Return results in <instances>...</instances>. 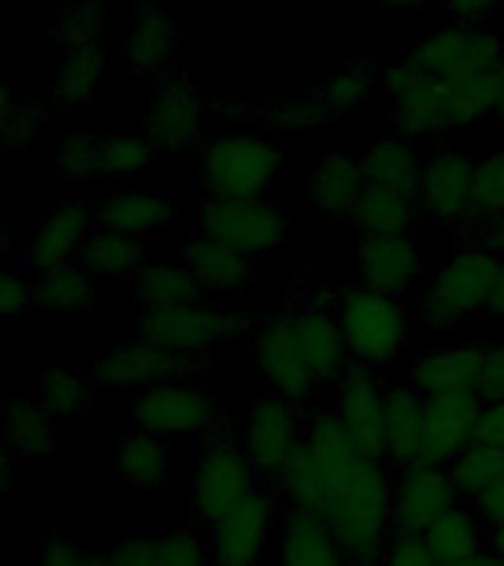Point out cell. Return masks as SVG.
<instances>
[{
    "label": "cell",
    "instance_id": "cell-63",
    "mask_svg": "<svg viewBox=\"0 0 504 566\" xmlns=\"http://www.w3.org/2000/svg\"><path fill=\"white\" fill-rule=\"evenodd\" d=\"M12 463H15V454H3V460H0V467H3V490H9V486H12V475H15V467H12Z\"/></svg>",
    "mask_w": 504,
    "mask_h": 566
},
{
    "label": "cell",
    "instance_id": "cell-19",
    "mask_svg": "<svg viewBox=\"0 0 504 566\" xmlns=\"http://www.w3.org/2000/svg\"><path fill=\"white\" fill-rule=\"evenodd\" d=\"M274 522V499L254 493L224 520L210 525L216 566H260Z\"/></svg>",
    "mask_w": 504,
    "mask_h": 566
},
{
    "label": "cell",
    "instance_id": "cell-56",
    "mask_svg": "<svg viewBox=\"0 0 504 566\" xmlns=\"http://www.w3.org/2000/svg\"><path fill=\"white\" fill-rule=\"evenodd\" d=\"M502 7V0H445V9L458 24H481Z\"/></svg>",
    "mask_w": 504,
    "mask_h": 566
},
{
    "label": "cell",
    "instance_id": "cell-10",
    "mask_svg": "<svg viewBox=\"0 0 504 566\" xmlns=\"http://www.w3.org/2000/svg\"><path fill=\"white\" fill-rule=\"evenodd\" d=\"M304 428L295 401L290 398H256L245 416V449L248 460L254 463L256 472L277 478L298 451L304 440Z\"/></svg>",
    "mask_w": 504,
    "mask_h": 566
},
{
    "label": "cell",
    "instance_id": "cell-12",
    "mask_svg": "<svg viewBox=\"0 0 504 566\" xmlns=\"http://www.w3.org/2000/svg\"><path fill=\"white\" fill-rule=\"evenodd\" d=\"M133 419L159 437L207 431L216 422V401L195 384L162 380L133 398Z\"/></svg>",
    "mask_w": 504,
    "mask_h": 566
},
{
    "label": "cell",
    "instance_id": "cell-48",
    "mask_svg": "<svg viewBox=\"0 0 504 566\" xmlns=\"http://www.w3.org/2000/svg\"><path fill=\"white\" fill-rule=\"evenodd\" d=\"M44 122V113L33 101L15 95V92H7L3 95V109H0V127H3V139H7L9 150L24 148L33 142V136L39 133Z\"/></svg>",
    "mask_w": 504,
    "mask_h": 566
},
{
    "label": "cell",
    "instance_id": "cell-39",
    "mask_svg": "<svg viewBox=\"0 0 504 566\" xmlns=\"http://www.w3.org/2000/svg\"><path fill=\"white\" fill-rule=\"evenodd\" d=\"M133 290L145 307H177V304H192L201 295V283L195 281V274L186 265L154 263L133 277Z\"/></svg>",
    "mask_w": 504,
    "mask_h": 566
},
{
    "label": "cell",
    "instance_id": "cell-34",
    "mask_svg": "<svg viewBox=\"0 0 504 566\" xmlns=\"http://www.w3.org/2000/svg\"><path fill=\"white\" fill-rule=\"evenodd\" d=\"M177 51L175 21L159 3H145L133 21L130 39H127V60L133 69L157 71L166 69Z\"/></svg>",
    "mask_w": 504,
    "mask_h": 566
},
{
    "label": "cell",
    "instance_id": "cell-35",
    "mask_svg": "<svg viewBox=\"0 0 504 566\" xmlns=\"http://www.w3.org/2000/svg\"><path fill=\"white\" fill-rule=\"evenodd\" d=\"M118 472L136 490H157L168 481L171 454L159 433L136 428L118 446Z\"/></svg>",
    "mask_w": 504,
    "mask_h": 566
},
{
    "label": "cell",
    "instance_id": "cell-38",
    "mask_svg": "<svg viewBox=\"0 0 504 566\" xmlns=\"http://www.w3.org/2000/svg\"><path fill=\"white\" fill-rule=\"evenodd\" d=\"M95 298V281L80 263H65L39 272L33 283V304L51 313H74Z\"/></svg>",
    "mask_w": 504,
    "mask_h": 566
},
{
    "label": "cell",
    "instance_id": "cell-43",
    "mask_svg": "<svg viewBox=\"0 0 504 566\" xmlns=\"http://www.w3.org/2000/svg\"><path fill=\"white\" fill-rule=\"evenodd\" d=\"M106 24H109L106 0H74L60 12L56 42L65 51H71V48H97Z\"/></svg>",
    "mask_w": 504,
    "mask_h": 566
},
{
    "label": "cell",
    "instance_id": "cell-1",
    "mask_svg": "<svg viewBox=\"0 0 504 566\" xmlns=\"http://www.w3.org/2000/svg\"><path fill=\"white\" fill-rule=\"evenodd\" d=\"M292 511L316 513L351 566H380L392 531V478L384 460L357 449L336 410L309 416L304 440L281 475Z\"/></svg>",
    "mask_w": 504,
    "mask_h": 566
},
{
    "label": "cell",
    "instance_id": "cell-7",
    "mask_svg": "<svg viewBox=\"0 0 504 566\" xmlns=\"http://www.w3.org/2000/svg\"><path fill=\"white\" fill-rule=\"evenodd\" d=\"M256 493V469L245 449L233 442H210L195 463L192 504L207 525H216L230 511Z\"/></svg>",
    "mask_w": 504,
    "mask_h": 566
},
{
    "label": "cell",
    "instance_id": "cell-36",
    "mask_svg": "<svg viewBox=\"0 0 504 566\" xmlns=\"http://www.w3.org/2000/svg\"><path fill=\"white\" fill-rule=\"evenodd\" d=\"M422 539L437 564H458L463 557H472L475 552H481V543H484L481 516H477V511L454 504L433 522L431 528L424 531Z\"/></svg>",
    "mask_w": 504,
    "mask_h": 566
},
{
    "label": "cell",
    "instance_id": "cell-4",
    "mask_svg": "<svg viewBox=\"0 0 504 566\" xmlns=\"http://www.w3.org/2000/svg\"><path fill=\"white\" fill-rule=\"evenodd\" d=\"M201 237L219 239L245 256H265L290 233V216L269 198H203L195 212Z\"/></svg>",
    "mask_w": 504,
    "mask_h": 566
},
{
    "label": "cell",
    "instance_id": "cell-51",
    "mask_svg": "<svg viewBox=\"0 0 504 566\" xmlns=\"http://www.w3.org/2000/svg\"><path fill=\"white\" fill-rule=\"evenodd\" d=\"M113 566H157V534H130L109 552Z\"/></svg>",
    "mask_w": 504,
    "mask_h": 566
},
{
    "label": "cell",
    "instance_id": "cell-16",
    "mask_svg": "<svg viewBox=\"0 0 504 566\" xmlns=\"http://www.w3.org/2000/svg\"><path fill=\"white\" fill-rule=\"evenodd\" d=\"M481 405L484 401L475 392L424 398V442L419 463L449 469L475 442Z\"/></svg>",
    "mask_w": 504,
    "mask_h": 566
},
{
    "label": "cell",
    "instance_id": "cell-24",
    "mask_svg": "<svg viewBox=\"0 0 504 566\" xmlns=\"http://www.w3.org/2000/svg\"><path fill=\"white\" fill-rule=\"evenodd\" d=\"M177 219L175 201L162 192L150 189H130L115 192L95 207L97 228L118 230L127 237H148L154 230L166 228Z\"/></svg>",
    "mask_w": 504,
    "mask_h": 566
},
{
    "label": "cell",
    "instance_id": "cell-33",
    "mask_svg": "<svg viewBox=\"0 0 504 566\" xmlns=\"http://www.w3.org/2000/svg\"><path fill=\"white\" fill-rule=\"evenodd\" d=\"M145 260H148V248L141 245L139 237L106 228H95L77 256V263L88 274H101V277H136L145 269Z\"/></svg>",
    "mask_w": 504,
    "mask_h": 566
},
{
    "label": "cell",
    "instance_id": "cell-45",
    "mask_svg": "<svg viewBox=\"0 0 504 566\" xmlns=\"http://www.w3.org/2000/svg\"><path fill=\"white\" fill-rule=\"evenodd\" d=\"M504 216V150L475 157L472 175V219L490 221Z\"/></svg>",
    "mask_w": 504,
    "mask_h": 566
},
{
    "label": "cell",
    "instance_id": "cell-59",
    "mask_svg": "<svg viewBox=\"0 0 504 566\" xmlns=\"http://www.w3.org/2000/svg\"><path fill=\"white\" fill-rule=\"evenodd\" d=\"M486 310H490L493 316L504 318V256H498V269H495L493 292H490V304H486Z\"/></svg>",
    "mask_w": 504,
    "mask_h": 566
},
{
    "label": "cell",
    "instance_id": "cell-54",
    "mask_svg": "<svg viewBox=\"0 0 504 566\" xmlns=\"http://www.w3.org/2000/svg\"><path fill=\"white\" fill-rule=\"evenodd\" d=\"M475 442L486 449L504 451V398L502 401H484L475 422Z\"/></svg>",
    "mask_w": 504,
    "mask_h": 566
},
{
    "label": "cell",
    "instance_id": "cell-14",
    "mask_svg": "<svg viewBox=\"0 0 504 566\" xmlns=\"http://www.w3.org/2000/svg\"><path fill=\"white\" fill-rule=\"evenodd\" d=\"M336 416L363 454L375 460L387 458V392L369 366H348L339 378Z\"/></svg>",
    "mask_w": 504,
    "mask_h": 566
},
{
    "label": "cell",
    "instance_id": "cell-17",
    "mask_svg": "<svg viewBox=\"0 0 504 566\" xmlns=\"http://www.w3.org/2000/svg\"><path fill=\"white\" fill-rule=\"evenodd\" d=\"M203 133V104L183 74L168 71L159 80L154 106L148 115V139L159 150L186 154L198 145Z\"/></svg>",
    "mask_w": 504,
    "mask_h": 566
},
{
    "label": "cell",
    "instance_id": "cell-60",
    "mask_svg": "<svg viewBox=\"0 0 504 566\" xmlns=\"http://www.w3.org/2000/svg\"><path fill=\"white\" fill-rule=\"evenodd\" d=\"M445 566H504V560L495 552H490V548H481V552H475L472 557H463V560H458V564H445Z\"/></svg>",
    "mask_w": 504,
    "mask_h": 566
},
{
    "label": "cell",
    "instance_id": "cell-9",
    "mask_svg": "<svg viewBox=\"0 0 504 566\" xmlns=\"http://www.w3.org/2000/svg\"><path fill=\"white\" fill-rule=\"evenodd\" d=\"M410 60L437 80L475 74L502 65L504 44L498 33L484 24H451L433 30L416 44Z\"/></svg>",
    "mask_w": 504,
    "mask_h": 566
},
{
    "label": "cell",
    "instance_id": "cell-42",
    "mask_svg": "<svg viewBox=\"0 0 504 566\" xmlns=\"http://www.w3.org/2000/svg\"><path fill=\"white\" fill-rule=\"evenodd\" d=\"M449 475L458 486L460 495H466L475 502L477 495L486 493L490 486L498 484L504 478V451L486 449L472 442L463 454L449 467Z\"/></svg>",
    "mask_w": 504,
    "mask_h": 566
},
{
    "label": "cell",
    "instance_id": "cell-29",
    "mask_svg": "<svg viewBox=\"0 0 504 566\" xmlns=\"http://www.w3.org/2000/svg\"><path fill=\"white\" fill-rule=\"evenodd\" d=\"M360 168L366 184L387 186V189L416 198L419 184H422L424 159L419 157V150L410 139L389 136V139H380L366 148V154L360 157Z\"/></svg>",
    "mask_w": 504,
    "mask_h": 566
},
{
    "label": "cell",
    "instance_id": "cell-11",
    "mask_svg": "<svg viewBox=\"0 0 504 566\" xmlns=\"http://www.w3.org/2000/svg\"><path fill=\"white\" fill-rule=\"evenodd\" d=\"M458 495L449 469L428 463L401 469L392 484V534L422 537L442 513L454 507Z\"/></svg>",
    "mask_w": 504,
    "mask_h": 566
},
{
    "label": "cell",
    "instance_id": "cell-22",
    "mask_svg": "<svg viewBox=\"0 0 504 566\" xmlns=\"http://www.w3.org/2000/svg\"><path fill=\"white\" fill-rule=\"evenodd\" d=\"M363 286L384 295H401L422 272V256L413 239L407 237H366L357 248Z\"/></svg>",
    "mask_w": 504,
    "mask_h": 566
},
{
    "label": "cell",
    "instance_id": "cell-52",
    "mask_svg": "<svg viewBox=\"0 0 504 566\" xmlns=\"http://www.w3.org/2000/svg\"><path fill=\"white\" fill-rule=\"evenodd\" d=\"M380 566H440L428 552L422 537H410V534H392L384 560Z\"/></svg>",
    "mask_w": 504,
    "mask_h": 566
},
{
    "label": "cell",
    "instance_id": "cell-30",
    "mask_svg": "<svg viewBox=\"0 0 504 566\" xmlns=\"http://www.w3.org/2000/svg\"><path fill=\"white\" fill-rule=\"evenodd\" d=\"M442 88H445V104H449L451 130L472 127L498 109V101L504 95V62L495 69L442 80Z\"/></svg>",
    "mask_w": 504,
    "mask_h": 566
},
{
    "label": "cell",
    "instance_id": "cell-37",
    "mask_svg": "<svg viewBox=\"0 0 504 566\" xmlns=\"http://www.w3.org/2000/svg\"><path fill=\"white\" fill-rule=\"evenodd\" d=\"M106 74V53L101 48H71L62 53L56 80H53V101L65 109H74L95 95L97 83Z\"/></svg>",
    "mask_w": 504,
    "mask_h": 566
},
{
    "label": "cell",
    "instance_id": "cell-18",
    "mask_svg": "<svg viewBox=\"0 0 504 566\" xmlns=\"http://www.w3.org/2000/svg\"><path fill=\"white\" fill-rule=\"evenodd\" d=\"M207 363L192 360V357H180L166 348H157L154 343L145 339H127L109 348L92 369V380L106 384V387H154L162 384V378L171 375H183V371L203 369Z\"/></svg>",
    "mask_w": 504,
    "mask_h": 566
},
{
    "label": "cell",
    "instance_id": "cell-2",
    "mask_svg": "<svg viewBox=\"0 0 504 566\" xmlns=\"http://www.w3.org/2000/svg\"><path fill=\"white\" fill-rule=\"evenodd\" d=\"M281 148L251 133H224L201 154V184L210 198H265L277 180Z\"/></svg>",
    "mask_w": 504,
    "mask_h": 566
},
{
    "label": "cell",
    "instance_id": "cell-49",
    "mask_svg": "<svg viewBox=\"0 0 504 566\" xmlns=\"http://www.w3.org/2000/svg\"><path fill=\"white\" fill-rule=\"evenodd\" d=\"M157 566H210L201 537L189 528L157 534Z\"/></svg>",
    "mask_w": 504,
    "mask_h": 566
},
{
    "label": "cell",
    "instance_id": "cell-26",
    "mask_svg": "<svg viewBox=\"0 0 504 566\" xmlns=\"http://www.w3.org/2000/svg\"><path fill=\"white\" fill-rule=\"evenodd\" d=\"M180 256H183L186 269L195 274V281L201 283V290L210 292L242 290L254 274L251 256L224 245L219 239L201 237V233L186 242Z\"/></svg>",
    "mask_w": 504,
    "mask_h": 566
},
{
    "label": "cell",
    "instance_id": "cell-20",
    "mask_svg": "<svg viewBox=\"0 0 504 566\" xmlns=\"http://www.w3.org/2000/svg\"><path fill=\"white\" fill-rule=\"evenodd\" d=\"M486 354H490V345L481 343L431 348V352L416 357L413 369H410V384L424 398L449 396V392H475V396H481Z\"/></svg>",
    "mask_w": 504,
    "mask_h": 566
},
{
    "label": "cell",
    "instance_id": "cell-5",
    "mask_svg": "<svg viewBox=\"0 0 504 566\" xmlns=\"http://www.w3.org/2000/svg\"><path fill=\"white\" fill-rule=\"evenodd\" d=\"M498 254L486 248H469L449 265H442L428 290L419 295V318L428 327H449L490 304Z\"/></svg>",
    "mask_w": 504,
    "mask_h": 566
},
{
    "label": "cell",
    "instance_id": "cell-58",
    "mask_svg": "<svg viewBox=\"0 0 504 566\" xmlns=\"http://www.w3.org/2000/svg\"><path fill=\"white\" fill-rule=\"evenodd\" d=\"M481 242H484L486 251L504 256V216L490 221H481Z\"/></svg>",
    "mask_w": 504,
    "mask_h": 566
},
{
    "label": "cell",
    "instance_id": "cell-13",
    "mask_svg": "<svg viewBox=\"0 0 504 566\" xmlns=\"http://www.w3.org/2000/svg\"><path fill=\"white\" fill-rule=\"evenodd\" d=\"M254 363L265 384L281 398L301 401L316 384L301 345L298 313H283L263 325L254 343Z\"/></svg>",
    "mask_w": 504,
    "mask_h": 566
},
{
    "label": "cell",
    "instance_id": "cell-31",
    "mask_svg": "<svg viewBox=\"0 0 504 566\" xmlns=\"http://www.w3.org/2000/svg\"><path fill=\"white\" fill-rule=\"evenodd\" d=\"M281 566H351L330 528L309 511H292L283 528Z\"/></svg>",
    "mask_w": 504,
    "mask_h": 566
},
{
    "label": "cell",
    "instance_id": "cell-61",
    "mask_svg": "<svg viewBox=\"0 0 504 566\" xmlns=\"http://www.w3.org/2000/svg\"><path fill=\"white\" fill-rule=\"evenodd\" d=\"M380 3L396 12H416V9L428 7V0H380Z\"/></svg>",
    "mask_w": 504,
    "mask_h": 566
},
{
    "label": "cell",
    "instance_id": "cell-55",
    "mask_svg": "<svg viewBox=\"0 0 504 566\" xmlns=\"http://www.w3.org/2000/svg\"><path fill=\"white\" fill-rule=\"evenodd\" d=\"M481 398L484 401H502L504 398V343L490 345L484 384H481Z\"/></svg>",
    "mask_w": 504,
    "mask_h": 566
},
{
    "label": "cell",
    "instance_id": "cell-32",
    "mask_svg": "<svg viewBox=\"0 0 504 566\" xmlns=\"http://www.w3.org/2000/svg\"><path fill=\"white\" fill-rule=\"evenodd\" d=\"M416 210H419V201L413 195L366 184L348 221L363 237H405L413 224Z\"/></svg>",
    "mask_w": 504,
    "mask_h": 566
},
{
    "label": "cell",
    "instance_id": "cell-23",
    "mask_svg": "<svg viewBox=\"0 0 504 566\" xmlns=\"http://www.w3.org/2000/svg\"><path fill=\"white\" fill-rule=\"evenodd\" d=\"M363 189H366V177L360 159L343 150L322 154L307 177L309 207L325 219H348Z\"/></svg>",
    "mask_w": 504,
    "mask_h": 566
},
{
    "label": "cell",
    "instance_id": "cell-47",
    "mask_svg": "<svg viewBox=\"0 0 504 566\" xmlns=\"http://www.w3.org/2000/svg\"><path fill=\"white\" fill-rule=\"evenodd\" d=\"M371 83H375V71L369 62H348L327 80L322 92H325L327 104L334 106V113L343 115L366 101Z\"/></svg>",
    "mask_w": 504,
    "mask_h": 566
},
{
    "label": "cell",
    "instance_id": "cell-40",
    "mask_svg": "<svg viewBox=\"0 0 504 566\" xmlns=\"http://www.w3.org/2000/svg\"><path fill=\"white\" fill-rule=\"evenodd\" d=\"M39 401L60 416H80L92 407V384L83 371L71 366H48L39 375Z\"/></svg>",
    "mask_w": 504,
    "mask_h": 566
},
{
    "label": "cell",
    "instance_id": "cell-28",
    "mask_svg": "<svg viewBox=\"0 0 504 566\" xmlns=\"http://www.w3.org/2000/svg\"><path fill=\"white\" fill-rule=\"evenodd\" d=\"M298 327L304 357H307V366L316 384L318 380L343 378L348 371L351 352H348V343H345L339 318H334L322 307H309L298 313Z\"/></svg>",
    "mask_w": 504,
    "mask_h": 566
},
{
    "label": "cell",
    "instance_id": "cell-15",
    "mask_svg": "<svg viewBox=\"0 0 504 566\" xmlns=\"http://www.w3.org/2000/svg\"><path fill=\"white\" fill-rule=\"evenodd\" d=\"M472 175L475 159L454 148H440L424 157L422 184L416 192L419 210L442 224H458L472 216Z\"/></svg>",
    "mask_w": 504,
    "mask_h": 566
},
{
    "label": "cell",
    "instance_id": "cell-6",
    "mask_svg": "<svg viewBox=\"0 0 504 566\" xmlns=\"http://www.w3.org/2000/svg\"><path fill=\"white\" fill-rule=\"evenodd\" d=\"M339 327L360 366H387L407 339V316L392 295L354 286L339 301Z\"/></svg>",
    "mask_w": 504,
    "mask_h": 566
},
{
    "label": "cell",
    "instance_id": "cell-46",
    "mask_svg": "<svg viewBox=\"0 0 504 566\" xmlns=\"http://www.w3.org/2000/svg\"><path fill=\"white\" fill-rule=\"evenodd\" d=\"M56 171L62 184H92L104 177V163H101V139L92 136H62L60 150H56Z\"/></svg>",
    "mask_w": 504,
    "mask_h": 566
},
{
    "label": "cell",
    "instance_id": "cell-50",
    "mask_svg": "<svg viewBox=\"0 0 504 566\" xmlns=\"http://www.w3.org/2000/svg\"><path fill=\"white\" fill-rule=\"evenodd\" d=\"M39 566H113V560L109 555L83 552L65 534H44L42 548H39Z\"/></svg>",
    "mask_w": 504,
    "mask_h": 566
},
{
    "label": "cell",
    "instance_id": "cell-41",
    "mask_svg": "<svg viewBox=\"0 0 504 566\" xmlns=\"http://www.w3.org/2000/svg\"><path fill=\"white\" fill-rule=\"evenodd\" d=\"M334 106L327 104V97L322 88H313V92H304V95L281 97V101H274V104L265 109V122L281 133L316 130V127L334 122Z\"/></svg>",
    "mask_w": 504,
    "mask_h": 566
},
{
    "label": "cell",
    "instance_id": "cell-27",
    "mask_svg": "<svg viewBox=\"0 0 504 566\" xmlns=\"http://www.w3.org/2000/svg\"><path fill=\"white\" fill-rule=\"evenodd\" d=\"M424 396L419 389L396 387L387 392V460L401 472L422 460Z\"/></svg>",
    "mask_w": 504,
    "mask_h": 566
},
{
    "label": "cell",
    "instance_id": "cell-62",
    "mask_svg": "<svg viewBox=\"0 0 504 566\" xmlns=\"http://www.w3.org/2000/svg\"><path fill=\"white\" fill-rule=\"evenodd\" d=\"M486 546H490V552H495V555L504 560V525H498V528H490Z\"/></svg>",
    "mask_w": 504,
    "mask_h": 566
},
{
    "label": "cell",
    "instance_id": "cell-3",
    "mask_svg": "<svg viewBox=\"0 0 504 566\" xmlns=\"http://www.w3.org/2000/svg\"><path fill=\"white\" fill-rule=\"evenodd\" d=\"M245 313H230V310L203 307L198 301L192 304H177V307H145L136 318V336L157 348H166L180 357H203L216 345H224L233 336L245 334Z\"/></svg>",
    "mask_w": 504,
    "mask_h": 566
},
{
    "label": "cell",
    "instance_id": "cell-44",
    "mask_svg": "<svg viewBox=\"0 0 504 566\" xmlns=\"http://www.w3.org/2000/svg\"><path fill=\"white\" fill-rule=\"evenodd\" d=\"M157 157V145L148 136L136 133H113L101 139V163H104V177H133L145 171Z\"/></svg>",
    "mask_w": 504,
    "mask_h": 566
},
{
    "label": "cell",
    "instance_id": "cell-8",
    "mask_svg": "<svg viewBox=\"0 0 504 566\" xmlns=\"http://www.w3.org/2000/svg\"><path fill=\"white\" fill-rule=\"evenodd\" d=\"M384 88L392 97V127L405 139H424L451 130L442 80L424 74L410 56L384 69Z\"/></svg>",
    "mask_w": 504,
    "mask_h": 566
},
{
    "label": "cell",
    "instance_id": "cell-64",
    "mask_svg": "<svg viewBox=\"0 0 504 566\" xmlns=\"http://www.w3.org/2000/svg\"><path fill=\"white\" fill-rule=\"evenodd\" d=\"M495 124H498V130L504 133V95L502 101H498V109H495Z\"/></svg>",
    "mask_w": 504,
    "mask_h": 566
},
{
    "label": "cell",
    "instance_id": "cell-53",
    "mask_svg": "<svg viewBox=\"0 0 504 566\" xmlns=\"http://www.w3.org/2000/svg\"><path fill=\"white\" fill-rule=\"evenodd\" d=\"M33 304V286L21 281V274L7 269L0 272V316L12 322V318L24 316Z\"/></svg>",
    "mask_w": 504,
    "mask_h": 566
},
{
    "label": "cell",
    "instance_id": "cell-25",
    "mask_svg": "<svg viewBox=\"0 0 504 566\" xmlns=\"http://www.w3.org/2000/svg\"><path fill=\"white\" fill-rule=\"evenodd\" d=\"M56 416L39 398H9L3 405V442L18 460H51L56 454Z\"/></svg>",
    "mask_w": 504,
    "mask_h": 566
},
{
    "label": "cell",
    "instance_id": "cell-57",
    "mask_svg": "<svg viewBox=\"0 0 504 566\" xmlns=\"http://www.w3.org/2000/svg\"><path fill=\"white\" fill-rule=\"evenodd\" d=\"M475 511L481 516V522H486L490 528H498L504 525V478L498 484H493L486 493H481L475 499Z\"/></svg>",
    "mask_w": 504,
    "mask_h": 566
},
{
    "label": "cell",
    "instance_id": "cell-21",
    "mask_svg": "<svg viewBox=\"0 0 504 566\" xmlns=\"http://www.w3.org/2000/svg\"><path fill=\"white\" fill-rule=\"evenodd\" d=\"M95 228V210H88L86 203H60L51 212H44L42 221H39V228L27 242V260L39 272L71 263L74 256H80Z\"/></svg>",
    "mask_w": 504,
    "mask_h": 566
}]
</instances>
